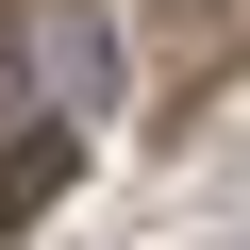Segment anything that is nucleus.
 Listing matches in <instances>:
<instances>
[{"label":"nucleus","instance_id":"f03ea898","mask_svg":"<svg viewBox=\"0 0 250 250\" xmlns=\"http://www.w3.org/2000/svg\"><path fill=\"white\" fill-rule=\"evenodd\" d=\"M67 167H83V134H34V150H0V217H50V200H67Z\"/></svg>","mask_w":250,"mask_h":250},{"label":"nucleus","instance_id":"f257e3e1","mask_svg":"<svg viewBox=\"0 0 250 250\" xmlns=\"http://www.w3.org/2000/svg\"><path fill=\"white\" fill-rule=\"evenodd\" d=\"M34 100H50V134H100V117H117V34H100V0H50V17H34Z\"/></svg>","mask_w":250,"mask_h":250}]
</instances>
